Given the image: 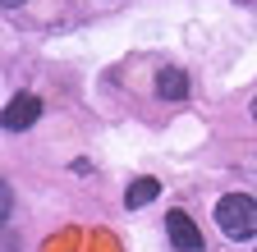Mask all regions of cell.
<instances>
[{"instance_id":"obj_1","label":"cell","mask_w":257,"mask_h":252,"mask_svg":"<svg viewBox=\"0 0 257 252\" xmlns=\"http://www.w3.org/2000/svg\"><path fill=\"white\" fill-rule=\"evenodd\" d=\"M216 225L225 238H252L257 234V202L243 193H230L216 202Z\"/></svg>"},{"instance_id":"obj_2","label":"cell","mask_w":257,"mask_h":252,"mask_svg":"<svg viewBox=\"0 0 257 252\" xmlns=\"http://www.w3.org/2000/svg\"><path fill=\"white\" fill-rule=\"evenodd\" d=\"M166 234H170V243H175L179 252H202V229L193 225L184 211H170V215H166Z\"/></svg>"},{"instance_id":"obj_3","label":"cell","mask_w":257,"mask_h":252,"mask_svg":"<svg viewBox=\"0 0 257 252\" xmlns=\"http://www.w3.org/2000/svg\"><path fill=\"white\" fill-rule=\"evenodd\" d=\"M37 115H42V101L37 97H14L10 106H5V129L10 133H19V129H32V124H37Z\"/></svg>"},{"instance_id":"obj_4","label":"cell","mask_w":257,"mask_h":252,"mask_svg":"<svg viewBox=\"0 0 257 252\" xmlns=\"http://www.w3.org/2000/svg\"><path fill=\"white\" fill-rule=\"evenodd\" d=\"M156 92H161V97H170V101H184V97H188V83H184V74H179V69H161Z\"/></svg>"},{"instance_id":"obj_5","label":"cell","mask_w":257,"mask_h":252,"mask_svg":"<svg viewBox=\"0 0 257 252\" xmlns=\"http://www.w3.org/2000/svg\"><path fill=\"white\" fill-rule=\"evenodd\" d=\"M156 193H161L156 179H138V183L124 193V202H128V206H147V202H156Z\"/></svg>"},{"instance_id":"obj_6","label":"cell","mask_w":257,"mask_h":252,"mask_svg":"<svg viewBox=\"0 0 257 252\" xmlns=\"http://www.w3.org/2000/svg\"><path fill=\"white\" fill-rule=\"evenodd\" d=\"M5 5H23V0H5Z\"/></svg>"},{"instance_id":"obj_7","label":"cell","mask_w":257,"mask_h":252,"mask_svg":"<svg viewBox=\"0 0 257 252\" xmlns=\"http://www.w3.org/2000/svg\"><path fill=\"white\" fill-rule=\"evenodd\" d=\"M252 119H257V101H252Z\"/></svg>"}]
</instances>
